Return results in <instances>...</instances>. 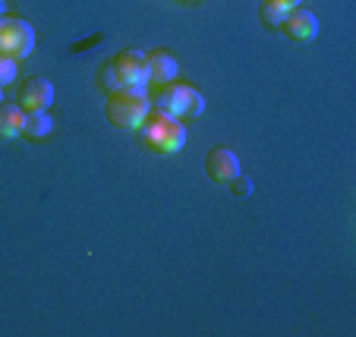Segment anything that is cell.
<instances>
[{
	"label": "cell",
	"instance_id": "cell-1",
	"mask_svg": "<svg viewBox=\"0 0 356 337\" xmlns=\"http://www.w3.org/2000/svg\"><path fill=\"white\" fill-rule=\"evenodd\" d=\"M101 85L108 92H117V88H148L152 85V73H148L145 51H136V47L117 51L114 60H108L101 67Z\"/></svg>",
	"mask_w": 356,
	"mask_h": 337
},
{
	"label": "cell",
	"instance_id": "cell-2",
	"mask_svg": "<svg viewBox=\"0 0 356 337\" xmlns=\"http://www.w3.org/2000/svg\"><path fill=\"white\" fill-rule=\"evenodd\" d=\"M104 114H108L111 126L117 129H142L145 117L152 114L148 88H117V92H108Z\"/></svg>",
	"mask_w": 356,
	"mask_h": 337
},
{
	"label": "cell",
	"instance_id": "cell-3",
	"mask_svg": "<svg viewBox=\"0 0 356 337\" xmlns=\"http://www.w3.org/2000/svg\"><path fill=\"white\" fill-rule=\"evenodd\" d=\"M152 110L168 114V117H174V120L186 123V120L202 117V110H205V94H202L199 88L186 85V82H168V85L155 94Z\"/></svg>",
	"mask_w": 356,
	"mask_h": 337
},
{
	"label": "cell",
	"instance_id": "cell-4",
	"mask_svg": "<svg viewBox=\"0 0 356 337\" xmlns=\"http://www.w3.org/2000/svg\"><path fill=\"white\" fill-rule=\"evenodd\" d=\"M142 139L155 155H177L186 145V126H183V120L152 110L142 123Z\"/></svg>",
	"mask_w": 356,
	"mask_h": 337
},
{
	"label": "cell",
	"instance_id": "cell-5",
	"mask_svg": "<svg viewBox=\"0 0 356 337\" xmlns=\"http://www.w3.org/2000/svg\"><path fill=\"white\" fill-rule=\"evenodd\" d=\"M35 51V26L22 16H0V54L22 60Z\"/></svg>",
	"mask_w": 356,
	"mask_h": 337
},
{
	"label": "cell",
	"instance_id": "cell-6",
	"mask_svg": "<svg viewBox=\"0 0 356 337\" xmlns=\"http://www.w3.org/2000/svg\"><path fill=\"white\" fill-rule=\"evenodd\" d=\"M16 104H19L26 114L32 110H47L54 104V82L44 79V76H32L19 85V94H16Z\"/></svg>",
	"mask_w": 356,
	"mask_h": 337
},
{
	"label": "cell",
	"instance_id": "cell-7",
	"mask_svg": "<svg viewBox=\"0 0 356 337\" xmlns=\"http://www.w3.org/2000/svg\"><path fill=\"white\" fill-rule=\"evenodd\" d=\"M205 174H209L215 183H224V186H227V183L240 174V158H236V151L227 149V145L211 149L209 155H205Z\"/></svg>",
	"mask_w": 356,
	"mask_h": 337
},
{
	"label": "cell",
	"instance_id": "cell-8",
	"mask_svg": "<svg viewBox=\"0 0 356 337\" xmlns=\"http://www.w3.org/2000/svg\"><path fill=\"white\" fill-rule=\"evenodd\" d=\"M281 32L287 35V38L306 44V41H312L318 35V16L306 7H296V10H290L287 19L281 22Z\"/></svg>",
	"mask_w": 356,
	"mask_h": 337
},
{
	"label": "cell",
	"instance_id": "cell-9",
	"mask_svg": "<svg viewBox=\"0 0 356 337\" xmlns=\"http://www.w3.org/2000/svg\"><path fill=\"white\" fill-rule=\"evenodd\" d=\"M148 57V73H152V82H158V85H168V82H177V76H180V63H177V57L170 54V51H152Z\"/></svg>",
	"mask_w": 356,
	"mask_h": 337
},
{
	"label": "cell",
	"instance_id": "cell-10",
	"mask_svg": "<svg viewBox=\"0 0 356 337\" xmlns=\"http://www.w3.org/2000/svg\"><path fill=\"white\" fill-rule=\"evenodd\" d=\"M26 133V110L13 101H0V139H16Z\"/></svg>",
	"mask_w": 356,
	"mask_h": 337
},
{
	"label": "cell",
	"instance_id": "cell-11",
	"mask_svg": "<svg viewBox=\"0 0 356 337\" xmlns=\"http://www.w3.org/2000/svg\"><path fill=\"white\" fill-rule=\"evenodd\" d=\"M54 133V117L47 114V110H32V114H26V133L29 139H44V135Z\"/></svg>",
	"mask_w": 356,
	"mask_h": 337
},
{
	"label": "cell",
	"instance_id": "cell-12",
	"mask_svg": "<svg viewBox=\"0 0 356 337\" xmlns=\"http://www.w3.org/2000/svg\"><path fill=\"white\" fill-rule=\"evenodd\" d=\"M16 76H19V60H13V57L0 54V85L7 88L16 82Z\"/></svg>",
	"mask_w": 356,
	"mask_h": 337
},
{
	"label": "cell",
	"instance_id": "cell-13",
	"mask_svg": "<svg viewBox=\"0 0 356 337\" xmlns=\"http://www.w3.org/2000/svg\"><path fill=\"white\" fill-rule=\"evenodd\" d=\"M290 10H281V7H268V3H262V19L268 22V26H281L284 19H287Z\"/></svg>",
	"mask_w": 356,
	"mask_h": 337
},
{
	"label": "cell",
	"instance_id": "cell-14",
	"mask_svg": "<svg viewBox=\"0 0 356 337\" xmlns=\"http://www.w3.org/2000/svg\"><path fill=\"white\" fill-rule=\"evenodd\" d=\"M227 186L234 189V196H240V199H243V196H249V192H252V180H249V176H243V174H236L234 180L227 183Z\"/></svg>",
	"mask_w": 356,
	"mask_h": 337
},
{
	"label": "cell",
	"instance_id": "cell-15",
	"mask_svg": "<svg viewBox=\"0 0 356 337\" xmlns=\"http://www.w3.org/2000/svg\"><path fill=\"white\" fill-rule=\"evenodd\" d=\"M268 7H281V10H296L300 7V0H262Z\"/></svg>",
	"mask_w": 356,
	"mask_h": 337
},
{
	"label": "cell",
	"instance_id": "cell-16",
	"mask_svg": "<svg viewBox=\"0 0 356 337\" xmlns=\"http://www.w3.org/2000/svg\"><path fill=\"white\" fill-rule=\"evenodd\" d=\"M0 16H7V0H0Z\"/></svg>",
	"mask_w": 356,
	"mask_h": 337
},
{
	"label": "cell",
	"instance_id": "cell-17",
	"mask_svg": "<svg viewBox=\"0 0 356 337\" xmlns=\"http://www.w3.org/2000/svg\"><path fill=\"white\" fill-rule=\"evenodd\" d=\"M0 101H3V85H0Z\"/></svg>",
	"mask_w": 356,
	"mask_h": 337
}]
</instances>
